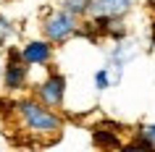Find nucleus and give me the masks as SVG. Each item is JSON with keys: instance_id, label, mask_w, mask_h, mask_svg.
I'll return each mask as SVG.
<instances>
[{"instance_id": "obj_6", "label": "nucleus", "mask_w": 155, "mask_h": 152, "mask_svg": "<svg viewBox=\"0 0 155 152\" xmlns=\"http://www.w3.org/2000/svg\"><path fill=\"white\" fill-rule=\"evenodd\" d=\"M131 11V0H92L90 16H116L124 18Z\"/></svg>"}, {"instance_id": "obj_8", "label": "nucleus", "mask_w": 155, "mask_h": 152, "mask_svg": "<svg viewBox=\"0 0 155 152\" xmlns=\"http://www.w3.org/2000/svg\"><path fill=\"white\" fill-rule=\"evenodd\" d=\"M124 150H155V123H139L134 142L124 144Z\"/></svg>"}, {"instance_id": "obj_10", "label": "nucleus", "mask_w": 155, "mask_h": 152, "mask_svg": "<svg viewBox=\"0 0 155 152\" xmlns=\"http://www.w3.org/2000/svg\"><path fill=\"white\" fill-rule=\"evenodd\" d=\"M13 34H16L13 21H11V18H5L3 13H0V45H5L8 40H13Z\"/></svg>"}, {"instance_id": "obj_2", "label": "nucleus", "mask_w": 155, "mask_h": 152, "mask_svg": "<svg viewBox=\"0 0 155 152\" xmlns=\"http://www.w3.org/2000/svg\"><path fill=\"white\" fill-rule=\"evenodd\" d=\"M40 29H42V37L50 40L53 45H66L71 37L82 32V18L63 8H48Z\"/></svg>"}, {"instance_id": "obj_4", "label": "nucleus", "mask_w": 155, "mask_h": 152, "mask_svg": "<svg viewBox=\"0 0 155 152\" xmlns=\"http://www.w3.org/2000/svg\"><path fill=\"white\" fill-rule=\"evenodd\" d=\"M29 68H32V66L21 58V50H8L5 68H3V87L8 89V92L24 89L26 81H29Z\"/></svg>"}, {"instance_id": "obj_11", "label": "nucleus", "mask_w": 155, "mask_h": 152, "mask_svg": "<svg viewBox=\"0 0 155 152\" xmlns=\"http://www.w3.org/2000/svg\"><path fill=\"white\" fill-rule=\"evenodd\" d=\"M95 87H97V92H103V89L110 87V76H108V68H100V71L95 73Z\"/></svg>"}, {"instance_id": "obj_12", "label": "nucleus", "mask_w": 155, "mask_h": 152, "mask_svg": "<svg viewBox=\"0 0 155 152\" xmlns=\"http://www.w3.org/2000/svg\"><path fill=\"white\" fill-rule=\"evenodd\" d=\"M150 40H153V45H155V24H153V34H150Z\"/></svg>"}, {"instance_id": "obj_5", "label": "nucleus", "mask_w": 155, "mask_h": 152, "mask_svg": "<svg viewBox=\"0 0 155 152\" xmlns=\"http://www.w3.org/2000/svg\"><path fill=\"white\" fill-rule=\"evenodd\" d=\"M18 50H21V58L29 66H50L53 53H55V45L50 40H45V37H40V40L24 42V47H18Z\"/></svg>"}, {"instance_id": "obj_9", "label": "nucleus", "mask_w": 155, "mask_h": 152, "mask_svg": "<svg viewBox=\"0 0 155 152\" xmlns=\"http://www.w3.org/2000/svg\"><path fill=\"white\" fill-rule=\"evenodd\" d=\"M90 5H92V0H61L58 3V8L68 11V13H74V16H79V18L90 16Z\"/></svg>"}, {"instance_id": "obj_3", "label": "nucleus", "mask_w": 155, "mask_h": 152, "mask_svg": "<svg viewBox=\"0 0 155 152\" xmlns=\"http://www.w3.org/2000/svg\"><path fill=\"white\" fill-rule=\"evenodd\" d=\"M34 97L40 102L61 110L63 108V100H66V76L58 73V71H50L40 84H34Z\"/></svg>"}, {"instance_id": "obj_1", "label": "nucleus", "mask_w": 155, "mask_h": 152, "mask_svg": "<svg viewBox=\"0 0 155 152\" xmlns=\"http://www.w3.org/2000/svg\"><path fill=\"white\" fill-rule=\"evenodd\" d=\"M13 113H16L18 123L24 131L37 136H58L63 131V115L50 108V105L40 102L37 97H21L13 102Z\"/></svg>"}, {"instance_id": "obj_7", "label": "nucleus", "mask_w": 155, "mask_h": 152, "mask_svg": "<svg viewBox=\"0 0 155 152\" xmlns=\"http://www.w3.org/2000/svg\"><path fill=\"white\" fill-rule=\"evenodd\" d=\"M92 142H95V147H100V150H116V147H124L116 123L95 126V128H92Z\"/></svg>"}]
</instances>
